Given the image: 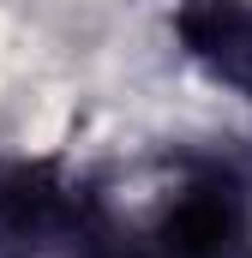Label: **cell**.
<instances>
[{
	"mask_svg": "<svg viewBox=\"0 0 252 258\" xmlns=\"http://www.w3.org/2000/svg\"><path fill=\"white\" fill-rule=\"evenodd\" d=\"M168 30L210 84L252 102V0H174Z\"/></svg>",
	"mask_w": 252,
	"mask_h": 258,
	"instance_id": "obj_3",
	"label": "cell"
},
{
	"mask_svg": "<svg viewBox=\"0 0 252 258\" xmlns=\"http://www.w3.org/2000/svg\"><path fill=\"white\" fill-rule=\"evenodd\" d=\"M246 258H252V252H246Z\"/></svg>",
	"mask_w": 252,
	"mask_h": 258,
	"instance_id": "obj_4",
	"label": "cell"
},
{
	"mask_svg": "<svg viewBox=\"0 0 252 258\" xmlns=\"http://www.w3.org/2000/svg\"><path fill=\"white\" fill-rule=\"evenodd\" d=\"M252 162L234 150L174 144L138 162L78 174L66 258H246Z\"/></svg>",
	"mask_w": 252,
	"mask_h": 258,
	"instance_id": "obj_1",
	"label": "cell"
},
{
	"mask_svg": "<svg viewBox=\"0 0 252 258\" xmlns=\"http://www.w3.org/2000/svg\"><path fill=\"white\" fill-rule=\"evenodd\" d=\"M78 168L60 150H0V258H66Z\"/></svg>",
	"mask_w": 252,
	"mask_h": 258,
	"instance_id": "obj_2",
	"label": "cell"
}]
</instances>
